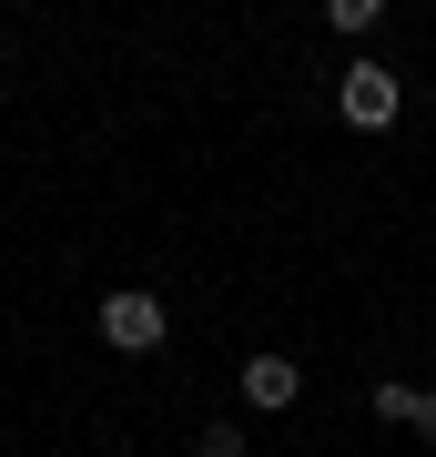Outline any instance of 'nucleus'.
Returning a JSON list of instances; mask_svg holds the SVG:
<instances>
[{"instance_id": "f257e3e1", "label": "nucleus", "mask_w": 436, "mask_h": 457, "mask_svg": "<svg viewBox=\"0 0 436 457\" xmlns=\"http://www.w3.org/2000/svg\"><path fill=\"white\" fill-rule=\"evenodd\" d=\"M396 112H406V82H396L386 62H345L335 71V122L345 132H386Z\"/></svg>"}, {"instance_id": "f03ea898", "label": "nucleus", "mask_w": 436, "mask_h": 457, "mask_svg": "<svg viewBox=\"0 0 436 457\" xmlns=\"http://www.w3.org/2000/svg\"><path fill=\"white\" fill-rule=\"evenodd\" d=\"M92 326H102V345H112V356H152V345L173 336V326H162V295H143V285H112Z\"/></svg>"}, {"instance_id": "7ed1b4c3", "label": "nucleus", "mask_w": 436, "mask_h": 457, "mask_svg": "<svg viewBox=\"0 0 436 457\" xmlns=\"http://www.w3.org/2000/svg\"><path fill=\"white\" fill-rule=\"evenodd\" d=\"M234 386H243V407H294V396H305V366L294 356H243Z\"/></svg>"}, {"instance_id": "20e7f679", "label": "nucleus", "mask_w": 436, "mask_h": 457, "mask_svg": "<svg viewBox=\"0 0 436 457\" xmlns=\"http://www.w3.org/2000/svg\"><path fill=\"white\" fill-rule=\"evenodd\" d=\"M416 407H426V396L406 386V376H375V386H366V417H386V427H416Z\"/></svg>"}, {"instance_id": "39448f33", "label": "nucleus", "mask_w": 436, "mask_h": 457, "mask_svg": "<svg viewBox=\"0 0 436 457\" xmlns=\"http://www.w3.org/2000/svg\"><path fill=\"white\" fill-rule=\"evenodd\" d=\"M375 21H386V0H325V31H345V41H366Z\"/></svg>"}, {"instance_id": "423d86ee", "label": "nucleus", "mask_w": 436, "mask_h": 457, "mask_svg": "<svg viewBox=\"0 0 436 457\" xmlns=\"http://www.w3.org/2000/svg\"><path fill=\"white\" fill-rule=\"evenodd\" d=\"M193 457H243V427H234V417H213L203 437H193Z\"/></svg>"}, {"instance_id": "0eeeda50", "label": "nucleus", "mask_w": 436, "mask_h": 457, "mask_svg": "<svg viewBox=\"0 0 436 457\" xmlns=\"http://www.w3.org/2000/svg\"><path fill=\"white\" fill-rule=\"evenodd\" d=\"M416 437H426V447H436V396H426V407H416Z\"/></svg>"}]
</instances>
